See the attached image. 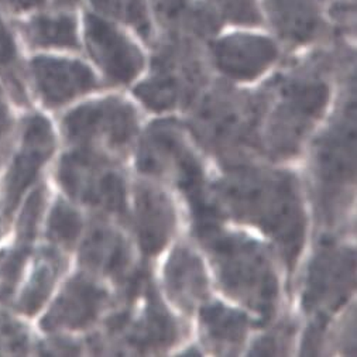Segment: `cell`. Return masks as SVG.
I'll return each mask as SVG.
<instances>
[{"label":"cell","mask_w":357,"mask_h":357,"mask_svg":"<svg viewBox=\"0 0 357 357\" xmlns=\"http://www.w3.org/2000/svg\"><path fill=\"white\" fill-rule=\"evenodd\" d=\"M63 128L78 149L123 150L137 132V114L130 103L112 96L79 106L64 119Z\"/></svg>","instance_id":"10"},{"label":"cell","mask_w":357,"mask_h":357,"mask_svg":"<svg viewBox=\"0 0 357 357\" xmlns=\"http://www.w3.org/2000/svg\"><path fill=\"white\" fill-rule=\"evenodd\" d=\"M82 229V220L79 213L73 209L67 202L59 199L48 220V237L63 246H73Z\"/></svg>","instance_id":"26"},{"label":"cell","mask_w":357,"mask_h":357,"mask_svg":"<svg viewBox=\"0 0 357 357\" xmlns=\"http://www.w3.org/2000/svg\"><path fill=\"white\" fill-rule=\"evenodd\" d=\"M356 0H331L329 15L340 26H353Z\"/></svg>","instance_id":"30"},{"label":"cell","mask_w":357,"mask_h":357,"mask_svg":"<svg viewBox=\"0 0 357 357\" xmlns=\"http://www.w3.org/2000/svg\"><path fill=\"white\" fill-rule=\"evenodd\" d=\"M92 8L110 19L130 26L144 41H153L155 34L144 0H91Z\"/></svg>","instance_id":"25"},{"label":"cell","mask_w":357,"mask_h":357,"mask_svg":"<svg viewBox=\"0 0 357 357\" xmlns=\"http://www.w3.org/2000/svg\"><path fill=\"white\" fill-rule=\"evenodd\" d=\"M261 96L263 147L273 158H288L301 149L329 102L331 88L315 68L278 77Z\"/></svg>","instance_id":"3"},{"label":"cell","mask_w":357,"mask_h":357,"mask_svg":"<svg viewBox=\"0 0 357 357\" xmlns=\"http://www.w3.org/2000/svg\"><path fill=\"white\" fill-rule=\"evenodd\" d=\"M107 303V291L88 277L77 275L58 296L43 321L47 331L85 329L92 325Z\"/></svg>","instance_id":"16"},{"label":"cell","mask_w":357,"mask_h":357,"mask_svg":"<svg viewBox=\"0 0 357 357\" xmlns=\"http://www.w3.org/2000/svg\"><path fill=\"white\" fill-rule=\"evenodd\" d=\"M151 9L167 36L206 38L220 29L222 20L197 0H150Z\"/></svg>","instance_id":"20"},{"label":"cell","mask_w":357,"mask_h":357,"mask_svg":"<svg viewBox=\"0 0 357 357\" xmlns=\"http://www.w3.org/2000/svg\"><path fill=\"white\" fill-rule=\"evenodd\" d=\"M199 318L202 340L213 353L234 356L243 347L250 325L243 312L212 303L202 307Z\"/></svg>","instance_id":"22"},{"label":"cell","mask_w":357,"mask_h":357,"mask_svg":"<svg viewBox=\"0 0 357 357\" xmlns=\"http://www.w3.org/2000/svg\"><path fill=\"white\" fill-rule=\"evenodd\" d=\"M261 96L215 91L195 116V130L202 142L220 153H239L259 144Z\"/></svg>","instance_id":"6"},{"label":"cell","mask_w":357,"mask_h":357,"mask_svg":"<svg viewBox=\"0 0 357 357\" xmlns=\"http://www.w3.org/2000/svg\"><path fill=\"white\" fill-rule=\"evenodd\" d=\"M209 8L222 22L257 26L263 22L259 0H208Z\"/></svg>","instance_id":"27"},{"label":"cell","mask_w":357,"mask_h":357,"mask_svg":"<svg viewBox=\"0 0 357 357\" xmlns=\"http://www.w3.org/2000/svg\"><path fill=\"white\" fill-rule=\"evenodd\" d=\"M31 71L44 103L51 107L98 88L92 70L77 59L37 56L31 63Z\"/></svg>","instance_id":"14"},{"label":"cell","mask_w":357,"mask_h":357,"mask_svg":"<svg viewBox=\"0 0 357 357\" xmlns=\"http://www.w3.org/2000/svg\"><path fill=\"white\" fill-rule=\"evenodd\" d=\"M326 3L328 0H263V9L278 37L298 47L326 33Z\"/></svg>","instance_id":"15"},{"label":"cell","mask_w":357,"mask_h":357,"mask_svg":"<svg viewBox=\"0 0 357 357\" xmlns=\"http://www.w3.org/2000/svg\"><path fill=\"white\" fill-rule=\"evenodd\" d=\"M0 75H3L12 86L19 91L20 96L22 84L19 81V52L17 45L8 24L0 17Z\"/></svg>","instance_id":"28"},{"label":"cell","mask_w":357,"mask_h":357,"mask_svg":"<svg viewBox=\"0 0 357 357\" xmlns=\"http://www.w3.org/2000/svg\"><path fill=\"white\" fill-rule=\"evenodd\" d=\"M212 55L218 70L234 81H253L278 58L277 44L264 36L233 33L213 43Z\"/></svg>","instance_id":"13"},{"label":"cell","mask_w":357,"mask_h":357,"mask_svg":"<svg viewBox=\"0 0 357 357\" xmlns=\"http://www.w3.org/2000/svg\"><path fill=\"white\" fill-rule=\"evenodd\" d=\"M356 255L351 249L324 242L314 256L307 274L303 304L308 312L337 311L356 284Z\"/></svg>","instance_id":"11"},{"label":"cell","mask_w":357,"mask_h":357,"mask_svg":"<svg viewBox=\"0 0 357 357\" xmlns=\"http://www.w3.org/2000/svg\"><path fill=\"white\" fill-rule=\"evenodd\" d=\"M54 150L51 125L41 116L31 117L24 132L23 147L15 158L6 183V215H10L20 197L34 181L43 164Z\"/></svg>","instance_id":"17"},{"label":"cell","mask_w":357,"mask_h":357,"mask_svg":"<svg viewBox=\"0 0 357 357\" xmlns=\"http://www.w3.org/2000/svg\"><path fill=\"white\" fill-rule=\"evenodd\" d=\"M146 273H139L129 287V305L109 319L107 332L123 337L136 353H160L175 344L180 328L161 303Z\"/></svg>","instance_id":"7"},{"label":"cell","mask_w":357,"mask_h":357,"mask_svg":"<svg viewBox=\"0 0 357 357\" xmlns=\"http://www.w3.org/2000/svg\"><path fill=\"white\" fill-rule=\"evenodd\" d=\"M197 237L211 256L225 294L268 322L278 303V277L267 249L248 234L226 231L220 225Z\"/></svg>","instance_id":"2"},{"label":"cell","mask_w":357,"mask_h":357,"mask_svg":"<svg viewBox=\"0 0 357 357\" xmlns=\"http://www.w3.org/2000/svg\"><path fill=\"white\" fill-rule=\"evenodd\" d=\"M356 171V119L353 105H347L339 121L319 139L315 147L314 174L319 205L328 220L343 206Z\"/></svg>","instance_id":"8"},{"label":"cell","mask_w":357,"mask_h":357,"mask_svg":"<svg viewBox=\"0 0 357 357\" xmlns=\"http://www.w3.org/2000/svg\"><path fill=\"white\" fill-rule=\"evenodd\" d=\"M137 167L142 172L167 178L187 198L195 234L220 225L219 206L206 188L202 162L175 121L154 122L139 150Z\"/></svg>","instance_id":"4"},{"label":"cell","mask_w":357,"mask_h":357,"mask_svg":"<svg viewBox=\"0 0 357 357\" xmlns=\"http://www.w3.org/2000/svg\"><path fill=\"white\" fill-rule=\"evenodd\" d=\"M59 183L75 199L112 213L126 212V183L122 172L99 151L77 149L58 171Z\"/></svg>","instance_id":"9"},{"label":"cell","mask_w":357,"mask_h":357,"mask_svg":"<svg viewBox=\"0 0 357 357\" xmlns=\"http://www.w3.org/2000/svg\"><path fill=\"white\" fill-rule=\"evenodd\" d=\"M85 41L93 61L112 84L132 82L144 67L140 48L98 15H85Z\"/></svg>","instance_id":"12"},{"label":"cell","mask_w":357,"mask_h":357,"mask_svg":"<svg viewBox=\"0 0 357 357\" xmlns=\"http://www.w3.org/2000/svg\"><path fill=\"white\" fill-rule=\"evenodd\" d=\"M130 259V246L122 233L106 225L91 230L81 252V261L88 270L113 278L125 277Z\"/></svg>","instance_id":"21"},{"label":"cell","mask_w":357,"mask_h":357,"mask_svg":"<svg viewBox=\"0 0 357 357\" xmlns=\"http://www.w3.org/2000/svg\"><path fill=\"white\" fill-rule=\"evenodd\" d=\"M197 41L165 36L153 63V74L136 88L137 98L151 110L164 112L191 102L205 84Z\"/></svg>","instance_id":"5"},{"label":"cell","mask_w":357,"mask_h":357,"mask_svg":"<svg viewBox=\"0 0 357 357\" xmlns=\"http://www.w3.org/2000/svg\"><path fill=\"white\" fill-rule=\"evenodd\" d=\"M61 270V259L55 252H44L27 284L20 300V310L24 314H36L47 301L48 295Z\"/></svg>","instance_id":"24"},{"label":"cell","mask_w":357,"mask_h":357,"mask_svg":"<svg viewBox=\"0 0 357 357\" xmlns=\"http://www.w3.org/2000/svg\"><path fill=\"white\" fill-rule=\"evenodd\" d=\"M27 43L38 48H79L77 19L68 12L41 13L20 26Z\"/></svg>","instance_id":"23"},{"label":"cell","mask_w":357,"mask_h":357,"mask_svg":"<svg viewBox=\"0 0 357 357\" xmlns=\"http://www.w3.org/2000/svg\"><path fill=\"white\" fill-rule=\"evenodd\" d=\"M8 126H9V116H8L6 107L3 106L2 102H0V133H3Z\"/></svg>","instance_id":"32"},{"label":"cell","mask_w":357,"mask_h":357,"mask_svg":"<svg viewBox=\"0 0 357 357\" xmlns=\"http://www.w3.org/2000/svg\"><path fill=\"white\" fill-rule=\"evenodd\" d=\"M44 199H45L44 190L38 188L31 194V197L24 205L23 213L20 216V223H19V236H20L22 246L27 248L34 239L37 223L40 220V215L44 206Z\"/></svg>","instance_id":"29"},{"label":"cell","mask_w":357,"mask_h":357,"mask_svg":"<svg viewBox=\"0 0 357 357\" xmlns=\"http://www.w3.org/2000/svg\"><path fill=\"white\" fill-rule=\"evenodd\" d=\"M229 213L266 233L292 273L304 242L307 216L296 176L285 171L234 167L216 187Z\"/></svg>","instance_id":"1"},{"label":"cell","mask_w":357,"mask_h":357,"mask_svg":"<svg viewBox=\"0 0 357 357\" xmlns=\"http://www.w3.org/2000/svg\"><path fill=\"white\" fill-rule=\"evenodd\" d=\"M48 0H3L5 6L13 13H27L30 10H36L43 8Z\"/></svg>","instance_id":"31"},{"label":"cell","mask_w":357,"mask_h":357,"mask_svg":"<svg viewBox=\"0 0 357 357\" xmlns=\"http://www.w3.org/2000/svg\"><path fill=\"white\" fill-rule=\"evenodd\" d=\"M54 5H56L58 8H63V9H68L75 6L79 0H52Z\"/></svg>","instance_id":"33"},{"label":"cell","mask_w":357,"mask_h":357,"mask_svg":"<svg viewBox=\"0 0 357 357\" xmlns=\"http://www.w3.org/2000/svg\"><path fill=\"white\" fill-rule=\"evenodd\" d=\"M167 294L176 307L192 312L208 296V277L199 256L187 246H178L164 268Z\"/></svg>","instance_id":"19"},{"label":"cell","mask_w":357,"mask_h":357,"mask_svg":"<svg viewBox=\"0 0 357 357\" xmlns=\"http://www.w3.org/2000/svg\"><path fill=\"white\" fill-rule=\"evenodd\" d=\"M175 229V209L171 199L157 187L142 183L136 188V231L142 252L158 255Z\"/></svg>","instance_id":"18"}]
</instances>
